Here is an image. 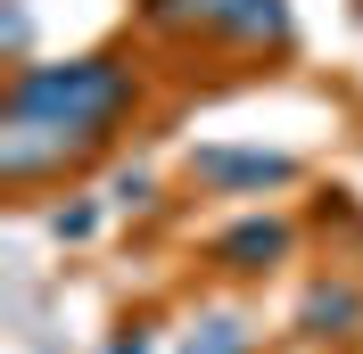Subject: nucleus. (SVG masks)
I'll list each match as a JSON object with an SVG mask.
<instances>
[{
  "label": "nucleus",
  "instance_id": "nucleus-1",
  "mask_svg": "<svg viewBox=\"0 0 363 354\" xmlns=\"http://www.w3.org/2000/svg\"><path fill=\"white\" fill-rule=\"evenodd\" d=\"M133 108V74L116 58H67V67H25L17 91H9V115L17 124H50V132L99 149L108 124Z\"/></svg>",
  "mask_w": 363,
  "mask_h": 354
},
{
  "label": "nucleus",
  "instance_id": "nucleus-2",
  "mask_svg": "<svg viewBox=\"0 0 363 354\" xmlns=\"http://www.w3.org/2000/svg\"><path fill=\"white\" fill-rule=\"evenodd\" d=\"M289 173H297L289 156H264V149H206L199 156V181H215V190H272Z\"/></svg>",
  "mask_w": 363,
  "mask_h": 354
},
{
  "label": "nucleus",
  "instance_id": "nucleus-3",
  "mask_svg": "<svg viewBox=\"0 0 363 354\" xmlns=\"http://www.w3.org/2000/svg\"><path fill=\"white\" fill-rule=\"evenodd\" d=\"M281 256H289V222H264V215L215 239V264H231V272H264V264H281Z\"/></svg>",
  "mask_w": 363,
  "mask_h": 354
},
{
  "label": "nucleus",
  "instance_id": "nucleus-4",
  "mask_svg": "<svg viewBox=\"0 0 363 354\" xmlns=\"http://www.w3.org/2000/svg\"><path fill=\"white\" fill-rule=\"evenodd\" d=\"M215 25L240 33V42H281L289 33V8L281 0H215Z\"/></svg>",
  "mask_w": 363,
  "mask_h": 354
},
{
  "label": "nucleus",
  "instance_id": "nucleus-5",
  "mask_svg": "<svg viewBox=\"0 0 363 354\" xmlns=\"http://www.w3.org/2000/svg\"><path fill=\"white\" fill-rule=\"evenodd\" d=\"M182 354H256V346H248V330H240V321H206Z\"/></svg>",
  "mask_w": 363,
  "mask_h": 354
},
{
  "label": "nucleus",
  "instance_id": "nucleus-6",
  "mask_svg": "<svg viewBox=\"0 0 363 354\" xmlns=\"http://www.w3.org/2000/svg\"><path fill=\"white\" fill-rule=\"evenodd\" d=\"M355 297H347V288H314V297H306V330H322V321H355Z\"/></svg>",
  "mask_w": 363,
  "mask_h": 354
}]
</instances>
